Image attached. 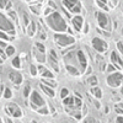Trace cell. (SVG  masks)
Listing matches in <instances>:
<instances>
[{
	"label": "cell",
	"mask_w": 123,
	"mask_h": 123,
	"mask_svg": "<svg viewBox=\"0 0 123 123\" xmlns=\"http://www.w3.org/2000/svg\"><path fill=\"white\" fill-rule=\"evenodd\" d=\"M15 68H20V58L18 57H16V58H14L12 59V63H11Z\"/></svg>",
	"instance_id": "7402d4cb"
},
{
	"label": "cell",
	"mask_w": 123,
	"mask_h": 123,
	"mask_svg": "<svg viewBox=\"0 0 123 123\" xmlns=\"http://www.w3.org/2000/svg\"><path fill=\"white\" fill-rule=\"evenodd\" d=\"M54 39H55V43L59 47H67L70 44H74V38L67 36V35H54Z\"/></svg>",
	"instance_id": "7a4b0ae2"
},
{
	"label": "cell",
	"mask_w": 123,
	"mask_h": 123,
	"mask_svg": "<svg viewBox=\"0 0 123 123\" xmlns=\"http://www.w3.org/2000/svg\"><path fill=\"white\" fill-rule=\"evenodd\" d=\"M122 81H123V75L119 74V73H113V74H111L108 78H107V84L112 87H117L122 84Z\"/></svg>",
	"instance_id": "3957f363"
},
{
	"label": "cell",
	"mask_w": 123,
	"mask_h": 123,
	"mask_svg": "<svg viewBox=\"0 0 123 123\" xmlns=\"http://www.w3.org/2000/svg\"><path fill=\"white\" fill-rule=\"evenodd\" d=\"M97 20H98V25L102 28H105L107 26V17L105 14H97Z\"/></svg>",
	"instance_id": "4fadbf2b"
},
{
	"label": "cell",
	"mask_w": 123,
	"mask_h": 123,
	"mask_svg": "<svg viewBox=\"0 0 123 123\" xmlns=\"http://www.w3.org/2000/svg\"><path fill=\"white\" fill-rule=\"evenodd\" d=\"M0 47H3V48H4V47H6V43H5V42H3V41H0Z\"/></svg>",
	"instance_id": "ee69618b"
},
{
	"label": "cell",
	"mask_w": 123,
	"mask_h": 123,
	"mask_svg": "<svg viewBox=\"0 0 123 123\" xmlns=\"http://www.w3.org/2000/svg\"><path fill=\"white\" fill-rule=\"evenodd\" d=\"M48 4H49V5H50V6H53V7H54V9H55V7H57V6H55V4H54V3H53V1H49V3H48Z\"/></svg>",
	"instance_id": "bcb514c9"
},
{
	"label": "cell",
	"mask_w": 123,
	"mask_h": 123,
	"mask_svg": "<svg viewBox=\"0 0 123 123\" xmlns=\"http://www.w3.org/2000/svg\"><path fill=\"white\" fill-rule=\"evenodd\" d=\"M97 4H98V6H101V7H104L105 10H107V7H106L105 3H102V1H97Z\"/></svg>",
	"instance_id": "74e56055"
},
{
	"label": "cell",
	"mask_w": 123,
	"mask_h": 123,
	"mask_svg": "<svg viewBox=\"0 0 123 123\" xmlns=\"http://www.w3.org/2000/svg\"><path fill=\"white\" fill-rule=\"evenodd\" d=\"M6 111H7L9 115H12L14 117H21V115H22L21 111H20V108H18L15 104H10V105L7 106Z\"/></svg>",
	"instance_id": "ba28073f"
},
{
	"label": "cell",
	"mask_w": 123,
	"mask_h": 123,
	"mask_svg": "<svg viewBox=\"0 0 123 123\" xmlns=\"http://www.w3.org/2000/svg\"><path fill=\"white\" fill-rule=\"evenodd\" d=\"M73 102H74V98H73V97H67V98L64 100V104H65L67 106H70Z\"/></svg>",
	"instance_id": "d4e9b609"
},
{
	"label": "cell",
	"mask_w": 123,
	"mask_h": 123,
	"mask_svg": "<svg viewBox=\"0 0 123 123\" xmlns=\"http://www.w3.org/2000/svg\"><path fill=\"white\" fill-rule=\"evenodd\" d=\"M63 4H64L69 10H73V9L75 7V4H78V3H76V1H73V3H71V1H68V0H64Z\"/></svg>",
	"instance_id": "2e32d148"
},
{
	"label": "cell",
	"mask_w": 123,
	"mask_h": 123,
	"mask_svg": "<svg viewBox=\"0 0 123 123\" xmlns=\"http://www.w3.org/2000/svg\"><path fill=\"white\" fill-rule=\"evenodd\" d=\"M6 121H7V123H12V122H11V121H10V119H6Z\"/></svg>",
	"instance_id": "7dc6e473"
},
{
	"label": "cell",
	"mask_w": 123,
	"mask_h": 123,
	"mask_svg": "<svg viewBox=\"0 0 123 123\" xmlns=\"http://www.w3.org/2000/svg\"><path fill=\"white\" fill-rule=\"evenodd\" d=\"M92 47H94L97 52H105L107 49V44L105 41H102L101 38H94L92 39Z\"/></svg>",
	"instance_id": "277c9868"
},
{
	"label": "cell",
	"mask_w": 123,
	"mask_h": 123,
	"mask_svg": "<svg viewBox=\"0 0 123 123\" xmlns=\"http://www.w3.org/2000/svg\"><path fill=\"white\" fill-rule=\"evenodd\" d=\"M14 53H15V48L12 46H9L6 48V55H12Z\"/></svg>",
	"instance_id": "ffe728a7"
},
{
	"label": "cell",
	"mask_w": 123,
	"mask_h": 123,
	"mask_svg": "<svg viewBox=\"0 0 123 123\" xmlns=\"http://www.w3.org/2000/svg\"><path fill=\"white\" fill-rule=\"evenodd\" d=\"M42 75H43L44 78H52V76H53V74L50 73V71H48V70H44V71H42Z\"/></svg>",
	"instance_id": "f546056e"
},
{
	"label": "cell",
	"mask_w": 123,
	"mask_h": 123,
	"mask_svg": "<svg viewBox=\"0 0 123 123\" xmlns=\"http://www.w3.org/2000/svg\"><path fill=\"white\" fill-rule=\"evenodd\" d=\"M78 58H79V62L81 63V71H85V69L87 67V62H86V58H85V54L83 50H79L78 52Z\"/></svg>",
	"instance_id": "9c48e42d"
},
{
	"label": "cell",
	"mask_w": 123,
	"mask_h": 123,
	"mask_svg": "<svg viewBox=\"0 0 123 123\" xmlns=\"http://www.w3.org/2000/svg\"><path fill=\"white\" fill-rule=\"evenodd\" d=\"M74 102H75V105H76V107H80L81 106V100L78 97V98H74Z\"/></svg>",
	"instance_id": "e575fe53"
},
{
	"label": "cell",
	"mask_w": 123,
	"mask_h": 123,
	"mask_svg": "<svg viewBox=\"0 0 123 123\" xmlns=\"http://www.w3.org/2000/svg\"><path fill=\"white\" fill-rule=\"evenodd\" d=\"M42 81H43L44 84L49 85L50 87H55V86H57V84H55V81H53V80H48V79H43Z\"/></svg>",
	"instance_id": "d6986e66"
},
{
	"label": "cell",
	"mask_w": 123,
	"mask_h": 123,
	"mask_svg": "<svg viewBox=\"0 0 123 123\" xmlns=\"http://www.w3.org/2000/svg\"><path fill=\"white\" fill-rule=\"evenodd\" d=\"M0 28L5 30V31H14L12 24L10 22L4 15H1V14H0Z\"/></svg>",
	"instance_id": "5b68a950"
},
{
	"label": "cell",
	"mask_w": 123,
	"mask_h": 123,
	"mask_svg": "<svg viewBox=\"0 0 123 123\" xmlns=\"http://www.w3.org/2000/svg\"><path fill=\"white\" fill-rule=\"evenodd\" d=\"M91 94H95V96H96L97 98L102 97V91H101V89H98V87L92 89V90H91Z\"/></svg>",
	"instance_id": "ac0fdd59"
},
{
	"label": "cell",
	"mask_w": 123,
	"mask_h": 123,
	"mask_svg": "<svg viewBox=\"0 0 123 123\" xmlns=\"http://www.w3.org/2000/svg\"><path fill=\"white\" fill-rule=\"evenodd\" d=\"M0 123H1V118H0Z\"/></svg>",
	"instance_id": "f907efd6"
},
{
	"label": "cell",
	"mask_w": 123,
	"mask_h": 123,
	"mask_svg": "<svg viewBox=\"0 0 123 123\" xmlns=\"http://www.w3.org/2000/svg\"><path fill=\"white\" fill-rule=\"evenodd\" d=\"M4 97H5V98H10V97H11V90H10V89H5Z\"/></svg>",
	"instance_id": "f1b7e54d"
},
{
	"label": "cell",
	"mask_w": 123,
	"mask_h": 123,
	"mask_svg": "<svg viewBox=\"0 0 123 123\" xmlns=\"http://www.w3.org/2000/svg\"><path fill=\"white\" fill-rule=\"evenodd\" d=\"M111 59H112V62H113V63L117 64V67H119V68L123 69V62L121 60V58L117 55L116 52H112V53H111Z\"/></svg>",
	"instance_id": "7c38bea8"
},
{
	"label": "cell",
	"mask_w": 123,
	"mask_h": 123,
	"mask_svg": "<svg viewBox=\"0 0 123 123\" xmlns=\"http://www.w3.org/2000/svg\"><path fill=\"white\" fill-rule=\"evenodd\" d=\"M97 123H100V122H97Z\"/></svg>",
	"instance_id": "816d5d0a"
},
{
	"label": "cell",
	"mask_w": 123,
	"mask_h": 123,
	"mask_svg": "<svg viewBox=\"0 0 123 123\" xmlns=\"http://www.w3.org/2000/svg\"><path fill=\"white\" fill-rule=\"evenodd\" d=\"M36 44V47L38 48V50H39V52H42V53H44V50H46V48H44V46L43 44H41V43H35Z\"/></svg>",
	"instance_id": "484cf974"
},
{
	"label": "cell",
	"mask_w": 123,
	"mask_h": 123,
	"mask_svg": "<svg viewBox=\"0 0 123 123\" xmlns=\"http://www.w3.org/2000/svg\"><path fill=\"white\" fill-rule=\"evenodd\" d=\"M31 74H32V75H36L37 74V68L35 65H31Z\"/></svg>",
	"instance_id": "1f68e13d"
},
{
	"label": "cell",
	"mask_w": 123,
	"mask_h": 123,
	"mask_svg": "<svg viewBox=\"0 0 123 123\" xmlns=\"http://www.w3.org/2000/svg\"><path fill=\"white\" fill-rule=\"evenodd\" d=\"M116 112H117V113H123V111H122V110H119L118 107H116Z\"/></svg>",
	"instance_id": "f6af8a7d"
},
{
	"label": "cell",
	"mask_w": 123,
	"mask_h": 123,
	"mask_svg": "<svg viewBox=\"0 0 123 123\" xmlns=\"http://www.w3.org/2000/svg\"><path fill=\"white\" fill-rule=\"evenodd\" d=\"M6 4H7V1H0V7H1V9L6 7Z\"/></svg>",
	"instance_id": "ab89813d"
},
{
	"label": "cell",
	"mask_w": 123,
	"mask_h": 123,
	"mask_svg": "<svg viewBox=\"0 0 123 123\" xmlns=\"http://www.w3.org/2000/svg\"><path fill=\"white\" fill-rule=\"evenodd\" d=\"M32 123H37V122H36V121H32Z\"/></svg>",
	"instance_id": "c3c4849f"
},
{
	"label": "cell",
	"mask_w": 123,
	"mask_h": 123,
	"mask_svg": "<svg viewBox=\"0 0 123 123\" xmlns=\"http://www.w3.org/2000/svg\"><path fill=\"white\" fill-rule=\"evenodd\" d=\"M35 53H36V58H37V60L38 62H43L46 60V58H44V53H42V52H39V50H35Z\"/></svg>",
	"instance_id": "9a60e30c"
},
{
	"label": "cell",
	"mask_w": 123,
	"mask_h": 123,
	"mask_svg": "<svg viewBox=\"0 0 123 123\" xmlns=\"http://www.w3.org/2000/svg\"><path fill=\"white\" fill-rule=\"evenodd\" d=\"M10 79L12 80V83H15L16 85L18 84H21V81H22V76L20 73H17V71H12V73H10Z\"/></svg>",
	"instance_id": "30bf717a"
},
{
	"label": "cell",
	"mask_w": 123,
	"mask_h": 123,
	"mask_svg": "<svg viewBox=\"0 0 123 123\" xmlns=\"http://www.w3.org/2000/svg\"><path fill=\"white\" fill-rule=\"evenodd\" d=\"M49 63H50V65H52V68L55 71L59 70V67H58V55H57V53L54 52L53 49H50V52H49Z\"/></svg>",
	"instance_id": "52a82bcc"
},
{
	"label": "cell",
	"mask_w": 123,
	"mask_h": 123,
	"mask_svg": "<svg viewBox=\"0 0 123 123\" xmlns=\"http://www.w3.org/2000/svg\"><path fill=\"white\" fill-rule=\"evenodd\" d=\"M38 113H41V115H47V113H48V110H47V108L38 110Z\"/></svg>",
	"instance_id": "d590c367"
},
{
	"label": "cell",
	"mask_w": 123,
	"mask_h": 123,
	"mask_svg": "<svg viewBox=\"0 0 123 123\" xmlns=\"http://www.w3.org/2000/svg\"><path fill=\"white\" fill-rule=\"evenodd\" d=\"M122 35H123V28H122Z\"/></svg>",
	"instance_id": "681fc988"
},
{
	"label": "cell",
	"mask_w": 123,
	"mask_h": 123,
	"mask_svg": "<svg viewBox=\"0 0 123 123\" xmlns=\"http://www.w3.org/2000/svg\"><path fill=\"white\" fill-rule=\"evenodd\" d=\"M22 94H24V96H25V97H27V96L30 95V85H28V84H26V85H25V87H24V92H22Z\"/></svg>",
	"instance_id": "603a6c76"
},
{
	"label": "cell",
	"mask_w": 123,
	"mask_h": 123,
	"mask_svg": "<svg viewBox=\"0 0 123 123\" xmlns=\"http://www.w3.org/2000/svg\"><path fill=\"white\" fill-rule=\"evenodd\" d=\"M67 69H68V71H69V73H71V74H73V75H79V71H78V69L76 68H74L73 65H67Z\"/></svg>",
	"instance_id": "e0dca14e"
},
{
	"label": "cell",
	"mask_w": 123,
	"mask_h": 123,
	"mask_svg": "<svg viewBox=\"0 0 123 123\" xmlns=\"http://www.w3.org/2000/svg\"><path fill=\"white\" fill-rule=\"evenodd\" d=\"M80 11V5H78V6H75L73 10H71V12H79Z\"/></svg>",
	"instance_id": "8d00e7d4"
},
{
	"label": "cell",
	"mask_w": 123,
	"mask_h": 123,
	"mask_svg": "<svg viewBox=\"0 0 123 123\" xmlns=\"http://www.w3.org/2000/svg\"><path fill=\"white\" fill-rule=\"evenodd\" d=\"M107 70H108V71L115 70V67H113V65H108V67H107Z\"/></svg>",
	"instance_id": "b9f144b4"
},
{
	"label": "cell",
	"mask_w": 123,
	"mask_h": 123,
	"mask_svg": "<svg viewBox=\"0 0 123 123\" xmlns=\"http://www.w3.org/2000/svg\"><path fill=\"white\" fill-rule=\"evenodd\" d=\"M89 83H90V85L95 86V85L97 84V79H96V76H90V78H89Z\"/></svg>",
	"instance_id": "cb8c5ba5"
},
{
	"label": "cell",
	"mask_w": 123,
	"mask_h": 123,
	"mask_svg": "<svg viewBox=\"0 0 123 123\" xmlns=\"http://www.w3.org/2000/svg\"><path fill=\"white\" fill-rule=\"evenodd\" d=\"M0 38H4V39H7L9 37H7V35H5V33H3L1 31H0Z\"/></svg>",
	"instance_id": "f35d334b"
},
{
	"label": "cell",
	"mask_w": 123,
	"mask_h": 123,
	"mask_svg": "<svg viewBox=\"0 0 123 123\" xmlns=\"http://www.w3.org/2000/svg\"><path fill=\"white\" fill-rule=\"evenodd\" d=\"M117 47H118V49H119L121 54L123 55V42H118V43H117Z\"/></svg>",
	"instance_id": "4dcf8cb0"
},
{
	"label": "cell",
	"mask_w": 123,
	"mask_h": 123,
	"mask_svg": "<svg viewBox=\"0 0 123 123\" xmlns=\"http://www.w3.org/2000/svg\"><path fill=\"white\" fill-rule=\"evenodd\" d=\"M31 104H33L35 106H43L44 100L39 96V94L37 91H32V95H31Z\"/></svg>",
	"instance_id": "8992f818"
},
{
	"label": "cell",
	"mask_w": 123,
	"mask_h": 123,
	"mask_svg": "<svg viewBox=\"0 0 123 123\" xmlns=\"http://www.w3.org/2000/svg\"><path fill=\"white\" fill-rule=\"evenodd\" d=\"M68 94H69L68 89H63V90L60 91V97H62V98H64V97H67V96H68Z\"/></svg>",
	"instance_id": "4316f807"
},
{
	"label": "cell",
	"mask_w": 123,
	"mask_h": 123,
	"mask_svg": "<svg viewBox=\"0 0 123 123\" xmlns=\"http://www.w3.org/2000/svg\"><path fill=\"white\" fill-rule=\"evenodd\" d=\"M47 22L53 30L59 31V32H63V31L67 30V24L64 21V18L62 17L58 12H53L52 15H49L47 17Z\"/></svg>",
	"instance_id": "6da1fadb"
},
{
	"label": "cell",
	"mask_w": 123,
	"mask_h": 123,
	"mask_svg": "<svg viewBox=\"0 0 123 123\" xmlns=\"http://www.w3.org/2000/svg\"><path fill=\"white\" fill-rule=\"evenodd\" d=\"M9 15H10V17H11L14 21H16V12H15V11H10Z\"/></svg>",
	"instance_id": "836d02e7"
},
{
	"label": "cell",
	"mask_w": 123,
	"mask_h": 123,
	"mask_svg": "<svg viewBox=\"0 0 123 123\" xmlns=\"http://www.w3.org/2000/svg\"><path fill=\"white\" fill-rule=\"evenodd\" d=\"M83 123H97V121L95 118H92V117H87L86 119H84Z\"/></svg>",
	"instance_id": "83f0119b"
},
{
	"label": "cell",
	"mask_w": 123,
	"mask_h": 123,
	"mask_svg": "<svg viewBox=\"0 0 123 123\" xmlns=\"http://www.w3.org/2000/svg\"><path fill=\"white\" fill-rule=\"evenodd\" d=\"M73 25H74L76 31H81V27H83V17L81 16H75L73 18Z\"/></svg>",
	"instance_id": "8fae6325"
},
{
	"label": "cell",
	"mask_w": 123,
	"mask_h": 123,
	"mask_svg": "<svg viewBox=\"0 0 123 123\" xmlns=\"http://www.w3.org/2000/svg\"><path fill=\"white\" fill-rule=\"evenodd\" d=\"M35 28H36L35 22H31V24H30V28H28V35H30V36H32V35H33V32H35Z\"/></svg>",
	"instance_id": "44dd1931"
},
{
	"label": "cell",
	"mask_w": 123,
	"mask_h": 123,
	"mask_svg": "<svg viewBox=\"0 0 123 123\" xmlns=\"http://www.w3.org/2000/svg\"><path fill=\"white\" fill-rule=\"evenodd\" d=\"M22 16H24V24H25V26L30 25V24H28V17H27V15H26V14H22Z\"/></svg>",
	"instance_id": "d6a6232c"
},
{
	"label": "cell",
	"mask_w": 123,
	"mask_h": 123,
	"mask_svg": "<svg viewBox=\"0 0 123 123\" xmlns=\"http://www.w3.org/2000/svg\"><path fill=\"white\" fill-rule=\"evenodd\" d=\"M116 122H117V123H123V117H117Z\"/></svg>",
	"instance_id": "60d3db41"
},
{
	"label": "cell",
	"mask_w": 123,
	"mask_h": 123,
	"mask_svg": "<svg viewBox=\"0 0 123 123\" xmlns=\"http://www.w3.org/2000/svg\"><path fill=\"white\" fill-rule=\"evenodd\" d=\"M0 55H1L3 58H5V57H6V53H4V52H3V50H1V49H0Z\"/></svg>",
	"instance_id": "7bdbcfd3"
},
{
	"label": "cell",
	"mask_w": 123,
	"mask_h": 123,
	"mask_svg": "<svg viewBox=\"0 0 123 123\" xmlns=\"http://www.w3.org/2000/svg\"><path fill=\"white\" fill-rule=\"evenodd\" d=\"M39 86H41V89H42V90L46 92V94L48 95V96H52V97L54 96V91H53L52 89H49L48 86H44V85H42V84H41Z\"/></svg>",
	"instance_id": "5bb4252c"
}]
</instances>
